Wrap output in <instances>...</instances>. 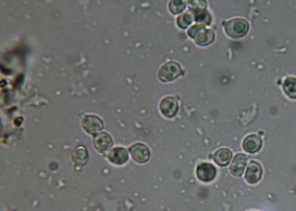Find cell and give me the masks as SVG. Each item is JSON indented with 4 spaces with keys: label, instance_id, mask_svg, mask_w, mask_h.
Here are the masks:
<instances>
[{
    "label": "cell",
    "instance_id": "6da1fadb",
    "mask_svg": "<svg viewBox=\"0 0 296 211\" xmlns=\"http://www.w3.org/2000/svg\"><path fill=\"white\" fill-rule=\"evenodd\" d=\"M249 30V24L244 19L236 18L230 20L225 24V31L232 38L244 37Z\"/></svg>",
    "mask_w": 296,
    "mask_h": 211
},
{
    "label": "cell",
    "instance_id": "7a4b0ae2",
    "mask_svg": "<svg viewBox=\"0 0 296 211\" xmlns=\"http://www.w3.org/2000/svg\"><path fill=\"white\" fill-rule=\"evenodd\" d=\"M182 74V69L176 62H170L162 65L159 70V80L163 82H171Z\"/></svg>",
    "mask_w": 296,
    "mask_h": 211
},
{
    "label": "cell",
    "instance_id": "3957f363",
    "mask_svg": "<svg viewBox=\"0 0 296 211\" xmlns=\"http://www.w3.org/2000/svg\"><path fill=\"white\" fill-rule=\"evenodd\" d=\"M132 158L138 163H145L150 158V151L145 144L136 143L129 148Z\"/></svg>",
    "mask_w": 296,
    "mask_h": 211
},
{
    "label": "cell",
    "instance_id": "277c9868",
    "mask_svg": "<svg viewBox=\"0 0 296 211\" xmlns=\"http://www.w3.org/2000/svg\"><path fill=\"white\" fill-rule=\"evenodd\" d=\"M217 170L211 163H201L197 168V176L203 183H210L216 177Z\"/></svg>",
    "mask_w": 296,
    "mask_h": 211
},
{
    "label": "cell",
    "instance_id": "5b68a950",
    "mask_svg": "<svg viewBox=\"0 0 296 211\" xmlns=\"http://www.w3.org/2000/svg\"><path fill=\"white\" fill-rule=\"evenodd\" d=\"M82 127L88 134H94L104 128L102 120L95 115H86L82 120Z\"/></svg>",
    "mask_w": 296,
    "mask_h": 211
},
{
    "label": "cell",
    "instance_id": "8992f818",
    "mask_svg": "<svg viewBox=\"0 0 296 211\" xmlns=\"http://www.w3.org/2000/svg\"><path fill=\"white\" fill-rule=\"evenodd\" d=\"M113 139L107 132L96 134L94 137V146L98 152L105 153L113 147Z\"/></svg>",
    "mask_w": 296,
    "mask_h": 211
},
{
    "label": "cell",
    "instance_id": "52a82bcc",
    "mask_svg": "<svg viewBox=\"0 0 296 211\" xmlns=\"http://www.w3.org/2000/svg\"><path fill=\"white\" fill-rule=\"evenodd\" d=\"M262 166L258 162L251 161L245 173V180L249 184H256L262 179Z\"/></svg>",
    "mask_w": 296,
    "mask_h": 211
},
{
    "label": "cell",
    "instance_id": "ba28073f",
    "mask_svg": "<svg viewBox=\"0 0 296 211\" xmlns=\"http://www.w3.org/2000/svg\"><path fill=\"white\" fill-rule=\"evenodd\" d=\"M159 108L164 116L166 118H173L178 112V101L173 97H166L161 101Z\"/></svg>",
    "mask_w": 296,
    "mask_h": 211
},
{
    "label": "cell",
    "instance_id": "9c48e42d",
    "mask_svg": "<svg viewBox=\"0 0 296 211\" xmlns=\"http://www.w3.org/2000/svg\"><path fill=\"white\" fill-rule=\"evenodd\" d=\"M242 147L246 152L255 154L260 151L262 147V140L257 134H250L245 137L242 143Z\"/></svg>",
    "mask_w": 296,
    "mask_h": 211
},
{
    "label": "cell",
    "instance_id": "30bf717a",
    "mask_svg": "<svg viewBox=\"0 0 296 211\" xmlns=\"http://www.w3.org/2000/svg\"><path fill=\"white\" fill-rule=\"evenodd\" d=\"M129 154L127 150L123 147H115L110 151L108 160L116 166H122L128 161Z\"/></svg>",
    "mask_w": 296,
    "mask_h": 211
},
{
    "label": "cell",
    "instance_id": "8fae6325",
    "mask_svg": "<svg viewBox=\"0 0 296 211\" xmlns=\"http://www.w3.org/2000/svg\"><path fill=\"white\" fill-rule=\"evenodd\" d=\"M247 160V156L245 155V154H236L233 158L231 165H230V173L235 177H241L245 172Z\"/></svg>",
    "mask_w": 296,
    "mask_h": 211
},
{
    "label": "cell",
    "instance_id": "7c38bea8",
    "mask_svg": "<svg viewBox=\"0 0 296 211\" xmlns=\"http://www.w3.org/2000/svg\"><path fill=\"white\" fill-rule=\"evenodd\" d=\"M89 159L88 150L84 146H78L71 153V160L74 165L83 166L88 163Z\"/></svg>",
    "mask_w": 296,
    "mask_h": 211
},
{
    "label": "cell",
    "instance_id": "4fadbf2b",
    "mask_svg": "<svg viewBox=\"0 0 296 211\" xmlns=\"http://www.w3.org/2000/svg\"><path fill=\"white\" fill-rule=\"evenodd\" d=\"M233 153L228 148H221L215 152L213 160L218 166H227L231 161Z\"/></svg>",
    "mask_w": 296,
    "mask_h": 211
},
{
    "label": "cell",
    "instance_id": "5bb4252c",
    "mask_svg": "<svg viewBox=\"0 0 296 211\" xmlns=\"http://www.w3.org/2000/svg\"><path fill=\"white\" fill-rule=\"evenodd\" d=\"M215 33L210 29H205L200 31L195 37V42L199 46H207L213 42Z\"/></svg>",
    "mask_w": 296,
    "mask_h": 211
},
{
    "label": "cell",
    "instance_id": "9a60e30c",
    "mask_svg": "<svg viewBox=\"0 0 296 211\" xmlns=\"http://www.w3.org/2000/svg\"><path fill=\"white\" fill-rule=\"evenodd\" d=\"M283 89L284 92L290 98L296 99V79L293 77H289L284 81L283 84Z\"/></svg>",
    "mask_w": 296,
    "mask_h": 211
},
{
    "label": "cell",
    "instance_id": "2e32d148",
    "mask_svg": "<svg viewBox=\"0 0 296 211\" xmlns=\"http://www.w3.org/2000/svg\"><path fill=\"white\" fill-rule=\"evenodd\" d=\"M194 20V14L191 12L184 13L177 18V24L181 29H185L191 24Z\"/></svg>",
    "mask_w": 296,
    "mask_h": 211
},
{
    "label": "cell",
    "instance_id": "e0dca14e",
    "mask_svg": "<svg viewBox=\"0 0 296 211\" xmlns=\"http://www.w3.org/2000/svg\"><path fill=\"white\" fill-rule=\"evenodd\" d=\"M185 8H186L185 2L181 0H173L169 2V10L172 14H180L185 9Z\"/></svg>",
    "mask_w": 296,
    "mask_h": 211
},
{
    "label": "cell",
    "instance_id": "ac0fdd59",
    "mask_svg": "<svg viewBox=\"0 0 296 211\" xmlns=\"http://www.w3.org/2000/svg\"><path fill=\"white\" fill-rule=\"evenodd\" d=\"M194 20L197 22L209 25L211 22V16L207 11H201L194 14Z\"/></svg>",
    "mask_w": 296,
    "mask_h": 211
},
{
    "label": "cell",
    "instance_id": "d6986e66",
    "mask_svg": "<svg viewBox=\"0 0 296 211\" xmlns=\"http://www.w3.org/2000/svg\"><path fill=\"white\" fill-rule=\"evenodd\" d=\"M188 5H189L190 9L193 10V11L196 13L205 11L206 8H207V3L205 1H203V0L188 1Z\"/></svg>",
    "mask_w": 296,
    "mask_h": 211
},
{
    "label": "cell",
    "instance_id": "ffe728a7",
    "mask_svg": "<svg viewBox=\"0 0 296 211\" xmlns=\"http://www.w3.org/2000/svg\"><path fill=\"white\" fill-rule=\"evenodd\" d=\"M204 27L201 24H196V25L193 26L192 27L188 30V33L189 35V37L191 38H195L197 37V35L199 33L201 30H204Z\"/></svg>",
    "mask_w": 296,
    "mask_h": 211
},
{
    "label": "cell",
    "instance_id": "44dd1931",
    "mask_svg": "<svg viewBox=\"0 0 296 211\" xmlns=\"http://www.w3.org/2000/svg\"></svg>",
    "mask_w": 296,
    "mask_h": 211
}]
</instances>
